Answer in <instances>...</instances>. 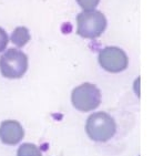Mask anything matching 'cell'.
I'll list each match as a JSON object with an SVG mask.
<instances>
[{"label":"cell","instance_id":"9c48e42d","mask_svg":"<svg viewBox=\"0 0 153 156\" xmlns=\"http://www.w3.org/2000/svg\"><path fill=\"white\" fill-rule=\"evenodd\" d=\"M75 1L83 10H94V8H97L100 2V0H75Z\"/></svg>","mask_w":153,"mask_h":156},{"label":"cell","instance_id":"52a82bcc","mask_svg":"<svg viewBox=\"0 0 153 156\" xmlns=\"http://www.w3.org/2000/svg\"><path fill=\"white\" fill-rule=\"evenodd\" d=\"M31 36L30 32L28 30V28L26 27H17L11 33V42L13 44H16L18 48H22L27 44L28 42L30 41Z\"/></svg>","mask_w":153,"mask_h":156},{"label":"cell","instance_id":"277c9868","mask_svg":"<svg viewBox=\"0 0 153 156\" xmlns=\"http://www.w3.org/2000/svg\"><path fill=\"white\" fill-rule=\"evenodd\" d=\"M71 102L78 111H92L101 103V92L97 85L86 82L73 89L71 93Z\"/></svg>","mask_w":153,"mask_h":156},{"label":"cell","instance_id":"5b68a950","mask_svg":"<svg viewBox=\"0 0 153 156\" xmlns=\"http://www.w3.org/2000/svg\"><path fill=\"white\" fill-rule=\"evenodd\" d=\"M100 66L110 73H119L126 70L129 59L126 52L118 47H107L99 52L98 57Z\"/></svg>","mask_w":153,"mask_h":156},{"label":"cell","instance_id":"ba28073f","mask_svg":"<svg viewBox=\"0 0 153 156\" xmlns=\"http://www.w3.org/2000/svg\"><path fill=\"white\" fill-rule=\"evenodd\" d=\"M17 156H42V154L37 145L31 143H24L18 148Z\"/></svg>","mask_w":153,"mask_h":156},{"label":"cell","instance_id":"6da1fadb","mask_svg":"<svg viewBox=\"0 0 153 156\" xmlns=\"http://www.w3.org/2000/svg\"><path fill=\"white\" fill-rule=\"evenodd\" d=\"M117 131V124L114 119L105 112H97L88 117L86 122V133L94 142L109 141Z\"/></svg>","mask_w":153,"mask_h":156},{"label":"cell","instance_id":"30bf717a","mask_svg":"<svg viewBox=\"0 0 153 156\" xmlns=\"http://www.w3.org/2000/svg\"><path fill=\"white\" fill-rule=\"evenodd\" d=\"M8 42H9V37H8L7 32L3 30L2 28H0V52L6 50Z\"/></svg>","mask_w":153,"mask_h":156},{"label":"cell","instance_id":"8992f818","mask_svg":"<svg viewBox=\"0 0 153 156\" xmlns=\"http://www.w3.org/2000/svg\"><path fill=\"white\" fill-rule=\"evenodd\" d=\"M24 136V127L18 121L6 120L0 124V141L3 144L16 145Z\"/></svg>","mask_w":153,"mask_h":156},{"label":"cell","instance_id":"3957f363","mask_svg":"<svg viewBox=\"0 0 153 156\" xmlns=\"http://www.w3.org/2000/svg\"><path fill=\"white\" fill-rule=\"evenodd\" d=\"M28 70V57L18 49L10 48L0 57V72L7 79H20Z\"/></svg>","mask_w":153,"mask_h":156},{"label":"cell","instance_id":"7a4b0ae2","mask_svg":"<svg viewBox=\"0 0 153 156\" xmlns=\"http://www.w3.org/2000/svg\"><path fill=\"white\" fill-rule=\"evenodd\" d=\"M107 29V18L98 10H83L77 16V33L86 39L99 38Z\"/></svg>","mask_w":153,"mask_h":156}]
</instances>
